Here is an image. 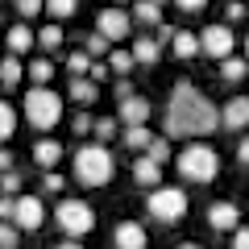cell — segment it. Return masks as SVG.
Returning <instances> with one entry per match:
<instances>
[{
	"label": "cell",
	"instance_id": "1",
	"mask_svg": "<svg viewBox=\"0 0 249 249\" xmlns=\"http://www.w3.org/2000/svg\"><path fill=\"white\" fill-rule=\"evenodd\" d=\"M220 124L216 104L191 83H178L166 100V133L170 137H204Z\"/></svg>",
	"mask_w": 249,
	"mask_h": 249
},
{
	"label": "cell",
	"instance_id": "2",
	"mask_svg": "<svg viewBox=\"0 0 249 249\" xmlns=\"http://www.w3.org/2000/svg\"><path fill=\"white\" fill-rule=\"evenodd\" d=\"M175 162H178V175H183L187 183H212V178L220 175V154H216L212 145H204V142L183 145Z\"/></svg>",
	"mask_w": 249,
	"mask_h": 249
},
{
	"label": "cell",
	"instance_id": "3",
	"mask_svg": "<svg viewBox=\"0 0 249 249\" xmlns=\"http://www.w3.org/2000/svg\"><path fill=\"white\" fill-rule=\"evenodd\" d=\"M75 178L83 187H104L112 178V154H108V145H100V142L83 145L75 154Z\"/></svg>",
	"mask_w": 249,
	"mask_h": 249
},
{
	"label": "cell",
	"instance_id": "4",
	"mask_svg": "<svg viewBox=\"0 0 249 249\" xmlns=\"http://www.w3.org/2000/svg\"><path fill=\"white\" fill-rule=\"evenodd\" d=\"M25 116L34 129H54L62 121V96L54 88H29L25 91Z\"/></svg>",
	"mask_w": 249,
	"mask_h": 249
},
{
	"label": "cell",
	"instance_id": "5",
	"mask_svg": "<svg viewBox=\"0 0 249 249\" xmlns=\"http://www.w3.org/2000/svg\"><path fill=\"white\" fill-rule=\"evenodd\" d=\"M54 220H58V229L67 232V237H83V232L96 229V208L83 204V199H62V204L54 208Z\"/></svg>",
	"mask_w": 249,
	"mask_h": 249
},
{
	"label": "cell",
	"instance_id": "6",
	"mask_svg": "<svg viewBox=\"0 0 249 249\" xmlns=\"http://www.w3.org/2000/svg\"><path fill=\"white\" fill-rule=\"evenodd\" d=\"M145 212H150L154 220H162V224H175V220L187 216V196L178 187H158V191L145 196Z\"/></svg>",
	"mask_w": 249,
	"mask_h": 249
},
{
	"label": "cell",
	"instance_id": "7",
	"mask_svg": "<svg viewBox=\"0 0 249 249\" xmlns=\"http://www.w3.org/2000/svg\"><path fill=\"white\" fill-rule=\"evenodd\" d=\"M129 29H133V13H124V9H104V13L96 17V34L104 37L108 46L124 42V37H129Z\"/></svg>",
	"mask_w": 249,
	"mask_h": 249
},
{
	"label": "cell",
	"instance_id": "8",
	"mask_svg": "<svg viewBox=\"0 0 249 249\" xmlns=\"http://www.w3.org/2000/svg\"><path fill=\"white\" fill-rule=\"evenodd\" d=\"M232 46H237V37H232L229 25H208L204 34H199V54H212L216 62L232 58Z\"/></svg>",
	"mask_w": 249,
	"mask_h": 249
},
{
	"label": "cell",
	"instance_id": "9",
	"mask_svg": "<svg viewBox=\"0 0 249 249\" xmlns=\"http://www.w3.org/2000/svg\"><path fill=\"white\" fill-rule=\"evenodd\" d=\"M42 220H46V208H42V199H37V196H17V216H13L17 232H21V229H25V232L42 229Z\"/></svg>",
	"mask_w": 249,
	"mask_h": 249
},
{
	"label": "cell",
	"instance_id": "10",
	"mask_svg": "<svg viewBox=\"0 0 249 249\" xmlns=\"http://www.w3.org/2000/svg\"><path fill=\"white\" fill-rule=\"evenodd\" d=\"M116 116L124 121V129H145V121H150V100H145V96H129V100H121Z\"/></svg>",
	"mask_w": 249,
	"mask_h": 249
},
{
	"label": "cell",
	"instance_id": "11",
	"mask_svg": "<svg viewBox=\"0 0 249 249\" xmlns=\"http://www.w3.org/2000/svg\"><path fill=\"white\" fill-rule=\"evenodd\" d=\"M112 245L116 249H145V229L137 220H121L112 229Z\"/></svg>",
	"mask_w": 249,
	"mask_h": 249
},
{
	"label": "cell",
	"instance_id": "12",
	"mask_svg": "<svg viewBox=\"0 0 249 249\" xmlns=\"http://www.w3.org/2000/svg\"><path fill=\"white\" fill-rule=\"evenodd\" d=\"M208 224H212L216 232H237L241 229L237 204H212V208H208Z\"/></svg>",
	"mask_w": 249,
	"mask_h": 249
},
{
	"label": "cell",
	"instance_id": "13",
	"mask_svg": "<svg viewBox=\"0 0 249 249\" xmlns=\"http://www.w3.org/2000/svg\"><path fill=\"white\" fill-rule=\"evenodd\" d=\"M220 124L224 129H245L249 124V96H232L229 104L220 108Z\"/></svg>",
	"mask_w": 249,
	"mask_h": 249
},
{
	"label": "cell",
	"instance_id": "14",
	"mask_svg": "<svg viewBox=\"0 0 249 249\" xmlns=\"http://www.w3.org/2000/svg\"><path fill=\"white\" fill-rule=\"evenodd\" d=\"M4 46H9L13 58H21L25 50H34V46H37V34H34L29 25H13L9 34H4Z\"/></svg>",
	"mask_w": 249,
	"mask_h": 249
},
{
	"label": "cell",
	"instance_id": "15",
	"mask_svg": "<svg viewBox=\"0 0 249 249\" xmlns=\"http://www.w3.org/2000/svg\"><path fill=\"white\" fill-rule=\"evenodd\" d=\"M58 158H62V145L54 142V137H42V142L34 145V162L42 170H54V162H58Z\"/></svg>",
	"mask_w": 249,
	"mask_h": 249
},
{
	"label": "cell",
	"instance_id": "16",
	"mask_svg": "<svg viewBox=\"0 0 249 249\" xmlns=\"http://www.w3.org/2000/svg\"><path fill=\"white\" fill-rule=\"evenodd\" d=\"M170 50H175V58H196V54H199V34H191V29H175Z\"/></svg>",
	"mask_w": 249,
	"mask_h": 249
},
{
	"label": "cell",
	"instance_id": "17",
	"mask_svg": "<svg viewBox=\"0 0 249 249\" xmlns=\"http://www.w3.org/2000/svg\"><path fill=\"white\" fill-rule=\"evenodd\" d=\"M133 178L142 187H154V191H158V183H162V166H154L150 158H137L133 162Z\"/></svg>",
	"mask_w": 249,
	"mask_h": 249
},
{
	"label": "cell",
	"instance_id": "18",
	"mask_svg": "<svg viewBox=\"0 0 249 249\" xmlns=\"http://www.w3.org/2000/svg\"><path fill=\"white\" fill-rule=\"evenodd\" d=\"M25 79V67H21V58H0V88H17V83Z\"/></svg>",
	"mask_w": 249,
	"mask_h": 249
},
{
	"label": "cell",
	"instance_id": "19",
	"mask_svg": "<svg viewBox=\"0 0 249 249\" xmlns=\"http://www.w3.org/2000/svg\"><path fill=\"white\" fill-rule=\"evenodd\" d=\"M158 58H162V46L154 42V37H137V42H133V62H150V67H154Z\"/></svg>",
	"mask_w": 249,
	"mask_h": 249
},
{
	"label": "cell",
	"instance_id": "20",
	"mask_svg": "<svg viewBox=\"0 0 249 249\" xmlns=\"http://www.w3.org/2000/svg\"><path fill=\"white\" fill-rule=\"evenodd\" d=\"M25 75H29V83H34V88H46V83L54 79V62H50V58H34Z\"/></svg>",
	"mask_w": 249,
	"mask_h": 249
},
{
	"label": "cell",
	"instance_id": "21",
	"mask_svg": "<svg viewBox=\"0 0 249 249\" xmlns=\"http://www.w3.org/2000/svg\"><path fill=\"white\" fill-rule=\"evenodd\" d=\"M245 71H249V62H245V58H224V62H220V79H224V83L245 79Z\"/></svg>",
	"mask_w": 249,
	"mask_h": 249
},
{
	"label": "cell",
	"instance_id": "22",
	"mask_svg": "<svg viewBox=\"0 0 249 249\" xmlns=\"http://www.w3.org/2000/svg\"><path fill=\"white\" fill-rule=\"evenodd\" d=\"M133 21H145V25H162V4H150V0L133 4Z\"/></svg>",
	"mask_w": 249,
	"mask_h": 249
},
{
	"label": "cell",
	"instance_id": "23",
	"mask_svg": "<svg viewBox=\"0 0 249 249\" xmlns=\"http://www.w3.org/2000/svg\"><path fill=\"white\" fill-rule=\"evenodd\" d=\"M96 96H100V91H96L91 79H75L71 83V100H75V104H96Z\"/></svg>",
	"mask_w": 249,
	"mask_h": 249
},
{
	"label": "cell",
	"instance_id": "24",
	"mask_svg": "<svg viewBox=\"0 0 249 249\" xmlns=\"http://www.w3.org/2000/svg\"><path fill=\"white\" fill-rule=\"evenodd\" d=\"M67 71H71L75 79H83V75L91 71V58H88V50H71V54H67Z\"/></svg>",
	"mask_w": 249,
	"mask_h": 249
},
{
	"label": "cell",
	"instance_id": "25",
	"mask_svg": "<svg viewBox=\"0 0 249 249\" xmlns=\"http://www.w3.org/2000/svg\"><path fill=\"white\" fill-rule=\"evenodd\" d=\"M145 158H150L154 166L170 162V142H166V137H154V142H150V150H145Z\"/></svg>",
	"mask_w": 249,
	"mask_h": 249
},
{
	"label": "cell",
	"instance_id": "26",
	"mask_svg": "<svg viewBox=\"0 0 249 249\" xmlns=\"http://www.w3.org/2000/svg\"><path fill=\"white\" fill-rule=\"evenodd\" d=\"M37 46H42V50H58V46H62V29H58V25L37 29Z\"/></svg>",
	"mask_w": 249,
	"mask_h": 249
},
{
	"label": "cell",
	"instance_id": "27",
	"mask_svg": "<svg viewBox=\"0 0 249 249\" xmlns=\"http://www.w3.org/2000/svg\"><path fill=\"white\" fill-rule=\"evenodd\" d=\"M13 129H17V112H13V104H4V100H0V142H4V137H13Z\"/></svg>",
	"mask_w": 249,
	"mask_h": 249
},
{
	"label": "cell",
	"instance_id": "28",
	"mask_svg": "<svg viewBox=\"0 0 249 249\" xmlns=\"http://www.w3.org/2000/svg\"><path fill=\"white\" fill-rule=\"evenodd\" d=\"M150 129H124V145H129V150H150Z\"/></svg>",
	"mask_w": 249,
	"mask_h": 249
},
{
	"label": "cell",
	"instance_id": "29",
	"mask_svg": "<svg viewBox=\"0 0 249 249\" xmlns=\"http://www.w3.org/2000/svg\"><path fill=\"white\" fill-rule=\"evenodd\" d=\"M108 67H112L116 75H124L129 67H133V50H116V46H112V54H108Z\"/></svg>",
	"mask_w": 249,
	"mask_h": 249
},
{
	"label": "cell",
	"instance_id": "30",
	"mask_svg": "<svg viewBox=\"0 0 249 249\" xmlns=\"http://www.w3.org/2000/svg\"><path fill=\"white\" fill-rule=\"evenodd\" d=\"M46 13H50V17H75V0H50Z\"/></svg>",
	"mask_w": 249,
	"mask_h": 249
},
{
	"label": "cell",
	"instance_id": "31",
	"mask_svg": "<svg viewBox=\"0 0 249 249\" xmlns=\"http://www.w3.org/2000/svg\"><path fill=\"white\" fill-rule=\"evenodd\" d=\"M0 249H17V224L0 220Z\"/></svg>",
	"mask_w": 249,
	"mask_h": 249
},
{
	"label": "cell",
	"instance_id": "32",
	"mask_svg": "<svg viewBox=\"0 0 249 249\" xmlns=\"http://www.w3.org/2000/svg\"><path fill=\"white\" fill-rule=\"evenodd\" d=\"M62 187H67V178L54 175V170H46V178H42V191H46V196H58Z\"/></svg>",
	"mask_w": 249,
	"mask_h": 249
},
{
	"label": "cell",
	"instance_id": "33",
	"mask_svg": "<svg viewBox=\"0 0 249 249\" xmlns=\"http://www.w3.org/2000/svg\"><path fill=\"white\" fill-rule=\"evenodd\" d=\"M71 129H75V133H79V137H88V133H96V121H91L88 112H79V116H75V121H71Z\"/></svg>",
	"mask_w": 249,
	"mask_h": 249
},
{
	"label": "cell",
	"instance_id": "34",
	"mask_svg": "<svg viewBox=\"0 0 249 249\" xmlns=\"http://www.w3.org/2000/svg\"><path fill=\"white\" fill-rule=\"evenodd\" d=\"M83 50H88V58H91V54H112V46H108V42H104V37H100V34H91Z\"/></svg>",
	"mask_w": 249,
	"mask_h": 249
},
{
	"label": "cell",
	"instance_id": "35",
	"mask_svg": "<svg viewBox=\"0 0 249 249\" xmlns=\"http://www.w3.org/2000/svg\"><path fill=\"white\" fill-rule=\"evenodd\" d=\"M17 187H21V178L13 175V170H9V175H0V191H4V196H13V199H17Z\"/></svg>",
	"mask_w": 249,
	"mask_h": 249
},
{
	"label": "cell",
	"instance_id": "36",
	"mask_svg": "<svg viewBox=\"0 0 249 249\" xmlns=\"http://www.w3.org/2000/svg\"><path fill=\"white\" fill-rule=\"evenodd\" d=\"M13 216H17V199H13V196H0V220L13 224Z\"/></svg>",
	"mask_w": 249,
	"mask_h": 249
},
{
	"label": "cell",
	"instance_id": "37",
	"mask_svg": "<svg viewBox=\"0 0 249 249\" xmlns=\"http://www.w3.org/2000/svg\"><path fill=\"white\" fill-rule=\"evenodd\" d=\"M112 133H116V121H108V116H104V121H96V137H100V145H104Z\"/></svg>",
	"mask_w": 249,
	"mask_h": 249
},
{
	"label": "cell",
	"instance_id": "38",
	"mask_svg": "<svg viewBox=\"0 0 249 249\" xmlns=\"http://www.w3.org/2000/svg\"><path fill=\"white\" fill-rule=\"evenodd\" d=\"M17 13H21V17H37V13H46V4H37V0H21Z\"/></svg>",
	"mask_w": 249,
	"mask_h": 249
},
{
	"label": "cell",
	"instance_id": "39",
	"mask_svg": "<svg viewBox=\"0 0 249 249\" xmlns=\"http://www.w3.org/2000/svg\"><path fill=\"white\" fill-rule=\"evenodd\" d=\"M232 249H249V229H237V232H232Z\"/></svg>",
	"mask_w": 249,
	"mask_h": 249
},
{
	"label": "cell",
	"instance_id": "40",
	"mask_svg": "<svg viewBox=\"0 0 249 249\" xmlns=\"http://www.w3.org/2000/svg\"><path fill=\"white\" fill-rule=\"evenodd\" d=\"M178 9H183V13H204L208 4H204V0H178Z\"/></svg>",
	"mask_w": 249,
	"mask_h": 249
},
{
	"label": "cell",
	"instance_id": "41",
	"mask_svg": "<svg viewBox=\"0 0 249 249\" xmlns=\"http://www.w3.org/2000/svg\"><path fill=\"white\" fill-rule=\"evenodd\" d=\"M129 96H133V83H129V79H116V100H129Z\"/></svg>",
	"mask_w": 249,
	"mask_h": 249
},
{
	"label": "cell",
	"instance_id": "42",
	"mask_svg": "<svg viewBox=\"0 0 249 249\" xmlns=\"http://www.w3.org/2000/svg\"><path fill=\"white\" fill-rule=\"evenodd\" d=\"M154 42H158V46H166V42H175V29H170V25H158V37H154Z\"/></svg>",
	"mask_w": 249,
	"mask_h": 249
},
{
	"label": "cell",
	"instance_id": "43",
	"mask_svg": "<svg viewBox=\"0 0 249 249\" xmlns=\"http://www.w3.org/2000/svg\"><path fill=\"white\" fill-rule=\"evenodd\" d=\"M104 75H108V67H104V62H91V71H88V79L96 83V79H104Z\"/></svg>",
	"mask_w": 249,
	"mask_h": 249
},
{
	"label": "cell",
	"instance_id": "44",
	"mask_svg": "<svg viewBox=\"0 0 249 249\" xmlns=\"http://www.w3.org/2000/svg\"><path fill=\"white\" fill-rule=\"evenodd\" d=\"M224 13H229V21H241V17H245V4H237V0H232Z\"/></svg>",
	"mask_w": 249,
	"mask_h": 249
},
{
	"label": "cell",
	"instance_id": "45",
	"mask_svg": "<svg viewBox=\"0 0 249 249\" xmlns=\"http://www.w3.org/2000/svg\"><path fill=\"white\" fill-rule=\"evenodd\" d=\"M237 162H241V166H249V137L237 145Z\"/></svg>",
	"mask_w": 249,
	"mask_h": 249
},
{
	"label": "cell",
	"instance_id": "46",
	"mask_svg": "<svg viewBox=\"0 0 249 249\" xmlns=\"http://www.w3.org/2000/svg\"><path fill=\"white\" fill-rule=\"evenodd\" d=\"M9 170H13V154L0 150V175H9Z\"/></svg>",
	"mask_w": 249,
	"mask_h": 249
},
{
	"label": "cell",
	"instance_id": "47",
	"mask_svg": "<svg viewBox=\"0 0 249 249\" xmlns=\"http://www.w3.org/2000/svg\"><path fill=\"white\" fill-rule=\"evenodd\" d=\"M54 249H83L79 241H62V245H54Z\"/></svg>",
	"mask_w": 249,
	"mask_h": 249
},
{
	"label": "cell",
	"instance_id": "48",
	"mask_svg": "<svg viewBox=\"0 0 249 249\" xmlns=\"http://www.w3.org/2000/svg\"><path fill=\"white\" fill-rule=\"evenodd\" d=\"M175 249H204V245H196V241H187V245H175Z\"/></svg>",
	"mask_w": 249,
	"mask_h": 249
},
{
	"label": "cell",
	"instance_id": "49",
	"mask_svg": "<svg viewBox=\"0 0 249 249\" xmlns=\"http://www.w3.org/2000/svg\"><path fill=\"white\" fill-rule=\"evenodd\" d=\"M245 62H249V37H245Z\"/></svg>",
	"mask_w": 249,
	"mask_h": 249
}]
</instances>
